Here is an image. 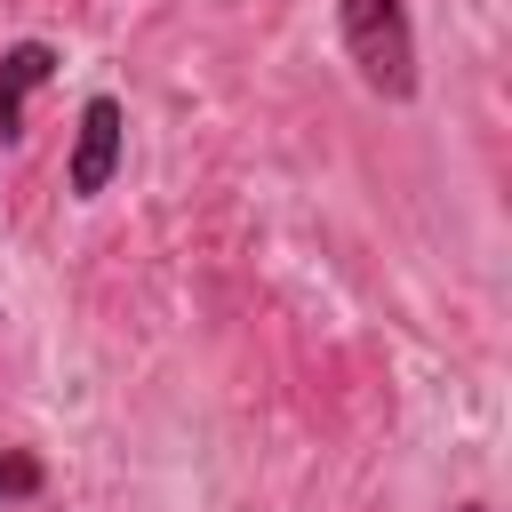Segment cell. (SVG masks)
I'll use <instances>...</instances> for the list:
<instances>
[{"label":"cell","mask_w":512,"mask_h":512,"mask_svg":"<svg viewBox=\"0 0 512 512\" xmlns=\"http://www.w3.org/2000/svg\"><path fill=\"white\" fill-rule=\"evenodd\" d=\"M336 32H344L352 72L384 104L416 96V24H408V0H336Z\"/></svg>","instance_id":"6da1fadb"},{"label":"cell","mask_w":512,"mask_h":512,"mask_svg":"<svg viewBox=\"0 0 512 512\" xmlns=\"http://www.w3.org/2000/svg\"><path fill=\"white\" fill-rule=\"evenodd\" d=\"M120 152H128V112H120V96H88V104H80V128H72L64 192H72V200H96V192L120 176Z\"/></svg>","instance_id":"7a4b0ae2"},{"label":"cell","mask_w":512,"mask_h":512,"mask_svg":"<svg viewBox=\"0 0 512 512\" xmlns=\"http://www.w3.org/2000/svg\"><path fill=\"white\" fill-rule=\"evenodd\" d=\"M48 80H56V48H48V40H16V48L0 56V144L24 136V104H32Z\"/></svg>","instance_id":"3957f363"},{"label":"cell","mask_w":512,"mask_h":512,"mask_svg":"<svg viewBox=\"0 0 512 512\" xmlns=\"http://www.w3.org/2000/svg\"><path fill=\"white\" fill-rule=\"evenodd\" d=\"M48 488V464L32 456V448H16V440H0V504H32Z\"/></svg>","instance_id":"277c9868"},{"label":"cell","mask_w":512,"mask_h":512,"mask_svg":"<svg viewBox=\"0 0 512 512\" xmlns=\"http://www.w3.org/2000/svg\"><path fill=\"white\" fill-rule=\"evenodd\" d=\"M464 512H488V504H464Z\"/></svg>","instance_id":"5b68a950"}]
</instances>
